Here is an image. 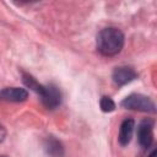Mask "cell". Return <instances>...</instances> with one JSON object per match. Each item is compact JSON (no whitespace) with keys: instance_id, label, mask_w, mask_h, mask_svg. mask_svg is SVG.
<instances>
[{"instance_id":"obj_3","label":"cell","mask_w":157,"mask_h":157,"mask_svg":"<svg viewBox=\"0 0 157 157\" xmlns=\"http://www.w3.org/2000/svg\"><path fill=\"white\" fill-rule=\"evenodd\" d=\"M39 97H40V101H42L43 105L48 109H55L56 107L60 105V102H61L60 90L54 83L44 85L43 91L39 94Z\"/></svg>"},{"instance_id":"obj_10","label":"cell","mask_w":157,"mask_h":157,"mask_svg":"<svg viewBox=\"0 0 157 157\" xmlns=\"http://www.w3.org/2000/svg\"><path fill=\"white\" fill-rule=\"evenodd\" d=\"M99 107H101V109H102L103 112L110 113V112H113V110L115 109V103H114V101H113L110 97L103 96V97L101 98V101H99Z\"/></svg>"},{"instance_id":"obj_8","label":"cell","mask_w":157,"mask_h":157,"mask_svg":"<svg viewBox=\"0 0 157 157\" xmlns=\"http://www.w3.org/2000/svg\"><path fill=\"white\" fill-rule=\"evenodd\" d=\"M43 146H44L47 155L50 157H63L64 156V146L54 136H48L44 140Z\"/></svg>"},{"instance_id":"obj_11","label":"cell","mask_w":157,"mask_h":157,"mask_svg":"<svg viewBox=\"0 0 157 157\" xmlns=\"http://www.w3.org/2000/svg\"><path fill=\"white\" fill-rule=\"evenodd\" d=\"M5 136H6V131H5V128L0 124V141H2L4 139H5Z\"/></svg>"},{"instance_id":"obj_9","label":"cell","mask_w":157,"mask_h":157,"mask_svg":"<svg viewBox=\"0 0 157 157\" xmlns=\"http://www.w3.org/2000/svg\"><path fill=\"white\" fill-rule=\"evenodd\" d=\"M22 81H23V83H25L28 88H31L32 91H34L37 94H40V93H42L44 85L38 83V82L36 81V78H34L33 76H31L29 74L23 72V74H22Z\"/></svg>"},{"instance_id":"obj_6","label":"cell","mask_w":157,"mask_h":157,"mask_svg":"<svg viewBox=\"0 0 157 157\" xmlns=\"http://www.w3.org/2000/svg\"><path fill=\"white\" fill-rule=\"evenodd\" d=\"M28 97V92L21 87H6L0 91V99L6 102H23Z\"/></svg>"},{"instance_id":"obj_1","label":"cell","mask_w":157,"mask_h":157,"mask_svg":"<svg viewBox=\"0 0 157 157\" xmlns=\"http://www.w3.org/2000/svg\"><path fill=\"white\" fill-rule=\"evenodd\" d=\"M97 49L104 56H114L119 54L124 47V34L115 27L103 28L97 36Z\"/></svg>"},{"instance_id":"obj_7","label":"cell","mask_w":157,"mask_h":157,"mask_svg":"<svg viewBox=\"0 0 157 157\" xmlns=\"http://www.w3.org/2000/svg\"><path fill=\"white\" fill-rule=\"evenodd\" d=\"M134 128H135V121L131 118H126L123 120L120 129H119V136H118V141L121 146H126L131 137H132V132H134Z\"/></svg>"},{"instance_id":"obj_12","label":"cell","mask_w":157,"mask_h":157,"mask_svg":"<svg viewBox=\"0 0 157 157\" xmlns=\"http://www.w3.org/2000/svg\"><path fill=\"white\" fill-rule=\"evenodd\" d=\"M157 156V152H156V150H152V152L148 155V157H156Z\"/></svg>"},{"instance_id":"obj_4","label":"cell","mask_w":157,"mask_h":157,"mask_svg":"<svg viewBox=\"0 0 157 157\" xmlns=\"http://www.w3.org/2000/svg\"><path fill=\"white\" fill-rule=\"evenodd\" d=\"M153 120L144 119L137 128V140L144 148H148L153 142Z\"/></svg>"},{"instance_id":"obj_2","label":"cell","mask_w":157,"mask_h":157,"mask_svg":"<svg viewBox=\"0 0 157 157\" xmlns=\"http://www.w3.org/2000/svg\"><path fill=\"white\" fill-rule=\"evenodd\" d=\"M121 107L126 109H134L139 112H147V113H155L156 107L155 103L148 98L147 96L140 94V93H132L125 97L121 101Z\"/></svg>"},{"instance_id":"obj_13","label":"cell","mask_w":157,"mask_h":157,"mask_svg":"<svg viewBox=\"0 0 157 157\" xmlns=\"http://www.w3.org/2000/svg\"><path fill=\"white\" fill-rule=\"evenodd\" d=\"M0 157H7V156H0Z\"/></svg>"},{"instance_id":"obj_5","label":"cell","mask_w":157,"mask_h":157,"mask_svg":"<svg viewBox=\"0 0 157 157\" xmlns=\"http://www.w3.org/2000/svg\"><path fill=\"white\" fill-rule=\"evenodd\" d=\"M137 77V72L131 66H118L112 74V78L115 85L124 86Z\"/></svg>"}]
</instances>
